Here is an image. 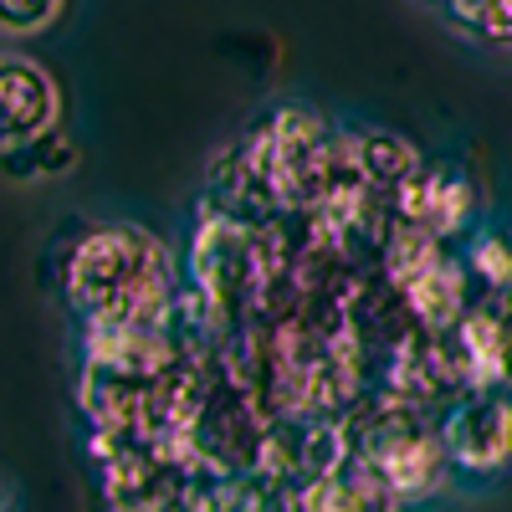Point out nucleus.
Segmentation results:
<instances>
[{
  "label": "nucleus",
  "instance_id": "nucleus-10",
  "mask_svg": "<svg viewBox=\"0 0 512 512\" xmlns=\"http://www.w3.org/2000/svg\"><path fill=\"white\" fill-rule=\"evenodd\" d=\"M461 262L482 292H512V231H477Z\"/></svg>",
  "mask_w": 512,
  "mask_h": 512
},
{
  "label": "nucleus",
  "instance_id": "nucleus-7",
  "mask_svg": "<svg viewBox=\"0 0 512 512\" xmlns=\"http://www.w3.org/2000/svg\"><path fill=\"white\" fill-rule=\"evenodd\" d=\"M256 277V262H251V241H246V226L236 216H221L210 221L195 241V282H200V297L210 308H236L241 292L251 287Z\"/></svg>",
  "mask_w": 512,
  "mask_h": 512
},
{
  "label": "nucleus",
  "instance_id": "nucleus-5",
  "mask_svg": "<svg viewBox=\"0 0 512 512\" xmlns=\"http://www.w3.org/2000/svg\"><path fill=\"white\" fill-rule=\"evenodd\" d=\"M57 113L62 93L47 67H36L31 57H0V154L52 134Z\"/></svg>",
  "mask_w": 512,
  "mask_h": 512
},
{
  "label": "nucleus",
  "instance_id": "nucleus-2",
  "mask_svg": "<svg viewBox=\"0 0 512 512\" xmlns=\"http://www.w3.org/2000/svg\"><path fill=\"white\" fill-rule=\"evenodd\" d=\"M349 446L364 466H374V472L390 482V492L400 502L431 497L451 472L441 420H431L420 405L395 400V395L374 400L364 415L349 420Z\"/></svg>",
  "mask_w": 512,
  "mask_h": 512
},
{
  "label": "nucleus",
  "instance_id": "nucleus-12",
  "mask_svg": "<svg viewBox=\"0 0 512 512\" xmlns=\"http://www.w3.org/2000/svg\"><path fill=\"white\" fill-rule=\"evenodd\" d=\"M62 6L67 0H0V31L36 36V31H47L62 16Z\"/></svg>",
  "mask_w": 512,
  "mask_h": 512
},
{
  "label": "nucleus",
  "instance_id": "nucleus-14",
  "mask_svg": "<svg viewBox=\"0 0 512 512\" xmlns=\"http://www.w3.org/2000/svg\"><path fill=\"white\" fill-rule=\"evenodd\" d=\"M441 6H446V0H441Z\"/></svg>",
  "mask_w": 512,
  "mask_h": 512
},
{
  "label": "nucleus",
  "instance_id": "nucleus-9",
  "mask_svg": "<svg viewBox=\"0 0 512 512\" xmlns=\"http://www.w3.org/2000/svg\"><path fill=\"white\" fill-rule=\"evenodd\" d=\"M349 149H354L359 175H364L374 190L400 195V190L420 175V154H415V144H405V139H395V134H359Z\"/></svg>",
  "mask_w": 512,
  "mask_h": 512
},
{
  "label": "nucleus",
  "instance_id": "nucleus-8",
  "mask_svg": "<svg viewBox=\"0 0 512 512\" xmlns=\"http://www.w3.org/2000/svg\"><path fill=\"white\" fill-rule=\"evenodd\" d=\"M297 512H400L405 502L390 492V482H384L374 466H364L354 451L328 466L323 477L303 482L297 487Z\"/></svg>",
  "mask_w": 512,
  "mask_h": 512
},
{
  "label": "nucleus",
  "instance_id": "nucleus-3",
  "mask_svg": "<svg viewBox=\"0 0 512 512\" xmlns=\"http://www.w3.org/2000/svg\"><path fill=\"white\" fill-rule=\"evenodd\" d=\"M441 441L456 472L497 477L512 466V390H472L441 415Z\"/></svg>",
  "mask_w": 512,
  "mask_h": 512
},
{
  "label": "nucleus",
  "instance_id": "nucleus-13",
  "mask_svg": "<svg viewBox=\"0 0 512 512\" xmlns=\"http://www.w3.org/2000/svg\"><path fill=\"white\" fill-rule=\"evenodd\" d=\"M0 512H11V492L6 487H0Z\"/></svg>",
  "mask_w": 512,
  "mask_h": 512
},
{
  "label": "nucleus",
  "instance_id": "nucleus-6",
  "mask_svg": "<svg viewBox=\"0 0 512 512\" xmlns=\"http://www.w3.org/2000/svg\"><path fill=\"white\" fill-rule=\"evenodd\" d=\"M472 210H477V190L466 175H456V169H420V175L395 195V221L420 226L436 241L461 236L472 226Z\"/></svg>",
  "mask_w": 512,
  "mask_h": 512
},
{
  "label": "nucleus",
  "instance_id": "nucleus-1",
  "mask_svg": "<svg viewBox=\"0 0 512 512\" xmlns=\"http://www.w3.org/2000/svg\"><path fill=\"white\" fill-rule=\"evenodd\" d=\"M169 287V256L139 226H98L67 251V303L88 328H159Z\"/></svg>",
  "mask_w": 512,
  "mask_h": 512
},
{
  "label": "nucleus",
  "instance_id": "nucleus-4",
  "mask_svg": "<svg viewBox=\"0 0 512 512\" xmlns=\"http://www.w3.org/2000/svg\"><path fill=\"white\" fill-rule=\"evenodd\" d=\"M451 344L472 390H512V292H477Z\"/></svg>",
  "mask_w": 512,
  "mask_h": 512
},
{
  "label": "nucleus",
  "instance_id": "nucleus-11",
  "mask_svg": "<svg viewBox=\"0 0 512 512\" xmlns=\"http://www.w3.org/2000/svg\"><path fill=\"white\" fill-rule=\"evenodd\" d=\"M446 11L466 31L497 41V47H512V0H446Z\"/></svg>",
  "mask_w": 512,
  "mask_h": 512
}]
</instances>
